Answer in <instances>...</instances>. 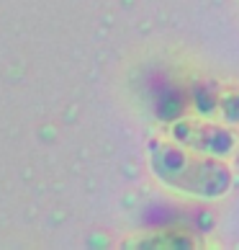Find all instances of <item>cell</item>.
I'll return each instance as SVG.
<instances>
[{
	"instance_id": "obj_3",
	"label": "cell",
	"mask_w": 239,
	"mask_h": 250,
	"mask_svg": "<svg viewBox=\"0 0 239 250\" xmlns=\"http://www.w3.org/2000/svg\"><path fill=\"white\" fill-rule=\"evenodd\" d=\"M203 243L198 235L185 232V229H157V232H147L142 237L126 240L124 248H142V250H193Z\"/></svg>"
},
{
	"instance_id": "obj_1",
	"label": "cell",
	"mask_w": 239,
	"mask_h": 250,
	"mask_svg": "<svg viewBox=\"0 0 239 250\" xmlns=\"http://www.w3.org/2000/svg\"><path fill=\"white\" fill-rule=\"evenodd\" d=\"M149 168L165 188L185 193L193 199H221L232 188V168L226 165V157L201 155L188 150L178 142L152 140L149 145Z\"/></svg>"
},
{
	"instance_id": "obj_5",
	"label": "cell",
	"mask_w": 239,
	"mask_h": 250,
	"mask_svg": "<svg viewBox=\"0 0 239 250\" xmlns=\"http://www.w3.org/2000/svg\"><path fill=\"white\" fill-rule=\"evenodd\" d=\"M237 163H239V152H237Z\"/></svg>"
},
{
	"instance_id": "obj_4",
	"label": "cell",
	"mask_w": 239,
	"mask_h": 250,
	"mask_svg": "<svg viewBox=\"0 0 239 250\" xmlns=\"http://www.w3.org/2000/svg\"><path fill=\"white\" fill-rule=\"evenodd\" d=\"M216 114H219V119H221L224 124L239 126V85L221 88V93H219Z\"/></svg>"
},
{
	"instance_id": "obj_2",
	"label": "cell",
	"mask_w": 239,
	"mask_h": 250,
	"mask_svg": "<svg viewBox=\"0 0 239 250\" xmlns=\"http://www.w3.org/2000/svg\"><path fill=\"white\" fill-rule=\"evenodd\" d=\"M167 137L201 155L229 157L239 147V137L229 124H216L206 116H183L167 126Z\"/></svg>"
}]
</instances>
